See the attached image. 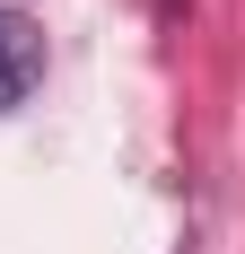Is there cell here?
I'll return each mask as SVG.
<instances>
[{
  "label": "cell",
  "instance_id": "1",
  "mask_svg": "<svg viewBox=\"0 0 245 254\" xmlns=\"http://www.w3.org/2000/svg\"><path fill=\"white\" fill-rule=\"evenodd\" d=\"M35 79H44V35L26 9H0V114H18L35 97Z\"/></svg>",
  "mask_w": 245,
  "mask_h": 254
}]
</instances>
